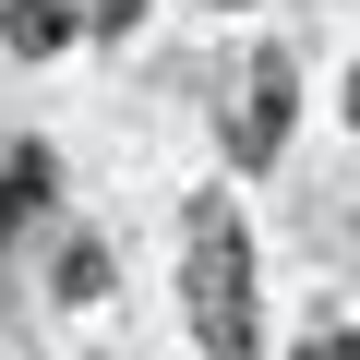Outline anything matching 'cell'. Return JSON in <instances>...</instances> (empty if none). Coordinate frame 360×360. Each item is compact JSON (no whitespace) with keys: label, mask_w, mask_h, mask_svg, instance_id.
<instances>
[{"label":"cell","mask_w":360,"mask_h":360,"mask_svg":"<svg viewBox=\"0 0 360 360\" xmlns=\"http://www.w3.org/2000/svg\"><path fill=\"white\" fill-rule=\"evenodd\" d=\"M60 300H108V252H96V240L60 252Z\"/></svg>","instance_id":"obj_5"},{"label":"cell","mask_w":360,"mask_h":360,"mask_svg":"<svg viewBox=\"0 0 360 360\" xmlns=\"http://www.w3.org/2000/svg\"><path fill=\"white\" fill-rule=\"evenodd\" d=\"M37 205H49V144H13V168H0V240H13Z\"/></svg>","instance_id":"obj_3"},{"label":"cell","mask_w":360,"mask_h":360,"mask_svg":"<svg viewBox=\"0 0 360 360\" xmlns=\"http://www.w3.org/2000/svg\"><path fill=\"white\" fill-rule=\"evenodd\" d=\"M229 13H240V0H229Z\"/></svg>","instance_id":"obj_8"},{"label":"cell","mask_w":360,"mask_h":360,"mask_svg":"<svg viewBox=\"0 0 360 360\" xmlns=\"http://www.w3.org/2000/svg\"><path fill=\"white\" fill-rule=\"evenodd\" d=\"M300 360H360V336H312V348H300Z\"/></svg>","instance_id":"obj_6"},{"label":"cell","mask_w":360,"mask_h":360,"mask_svg":"<svg viewBox=\"0 0 360 360\" xmlns=\"http://www.w3.org/2000/svg\"><path fill=\"white\" fill-rule=\"evenodd\" d=\"M0 37H13L25 60H49V49L72 37V13H60V0H13V25H0Z\"/></svg>","instance_id":"obj_4"},{"label":"cell","mask_w":360,"mask_h":360,"mask_svg":"<svg viewBox=\"0 0 360 360\" xmlns=\"http://www.w3.org/2000/svg\"><path fill=\"white\" fill-rule=\"evenodd\" d=\"M288 96H300V72H288V49H264L252 84H240V108H229V156H240V168H264V156L288 144Z\"/></svg>","instance_id":"obj_2"},{"label":"cell","mask_w":360,"mask_h":360,"mask_svg":"<svg viewBox=\"0 0 360 360\" xmlns=\"http://www.w3.org/2000/svg\"><path fill=\"white\" fill-rule=\"evenodd\" d=\"M348 120H360V72H348Z\"/></svg>","instance_id":"obj_7"},{"label":"cell","mask_w":360,"mask_h":360,"mask_svg":"<svg viewBox=\"0 0 360 360\" xmlns=\"http://www.w3.org/2000/svg\"><path fill=\"white\" fill-rule=\"evenodd\" d=\"M180 288H193V348L205 360H252V240H240V217L217 193L193 205V264H180Z\"/></svg>","instance_id":"obj_1"}]
</instances>
